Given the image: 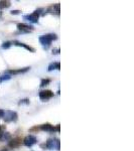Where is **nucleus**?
I'll list each match as a JSON object with an SVG mask.
<instances>
[{
    "mask_svg": "<svg viewBox=\"0 0 134 151\" xmlns=\"http://www.w3.org/2000/svg\"><path fill=\"white\" fill-rule=\"evenodd\" d=\"M11 45H12L11 41H4L1 45V47L3 48V50H8V48L11 47Z\"/></svg>",
    "mask_w": 134,
    "mask_h": 151,
    "instance_id": "16",
    "label": "nucleus"
},
{
    "mask_svg": "<svg viewBox=\"0 0 134 151\" xmlns=\"http://www.w3.org/2000/svg\"><path fill=\"white\" fill-rule=\"evenodd\" d=\"M29 99H22V100H20V101L18 102V105L20 106V105H29Z\"/></svg>",
    "mask_w": 134,
    "mask_h": 151,
    "instance_id": "19",
    "label": "nucleus"
},
{
    "mask_svg": "<svg viewBox=\"0 0 134 151\" xmlns=\"http://www.w3.org/2000/svg\"><path fill=\"white\" fill-rule=\"evenodd\" d=\"M3 120L5 123H11V122H16L18 119V114L15 111L11 110H4L3 113Z\"/></svg>",
    "mask_w": 134,
    "mask_h": 151,
    "instance_id": "5",
    "label": "nucleus"
},
{
    "mask_svg": "<svg viewBox=\"0 0 134 151\" xmlns=\"http://www.w3.org/2000/svg\"><path fill=\"white\" fill-rule=\"evenodd\" d=\"M0 151H8V149H7V148H1Z\"/></svg>",
    "mask_w": 134,
    "mask_h": 151,
    "instance_id": "23",
    "label": "nucleus"
},
{
    "mask_svg": "<svg viewBox=\"0 0 134 151\" xmlns=\"http://www.w3.org/2000/svg\"><path fill=\"white\" fill-rule=\"evenodd\" d=\"M50 79H43V80L40 81V88H45V87H47L48 85H50Z\"/></svg>",
    "mask_w": 134,
    "mask_h": 151,
    "instance_id": "15",
    "label": "nucleus"
},
{
    "mask_svg": "<svg viewBox=\"0 0 134 151\" xmlns=\"http://www.w3.org/2000/svg\"><path fill=\"white\" fill-rule=\"evenodd\" d=\"M11 79L10 76L8 75H3V76H0V83L2 82H5V81H9Z\"/></svg>",
    "mask_w": 134,
    "mask_h": 151,
    "instance_id": "17",
    "label": "nucleus"
},
{
    "mask_svg": "<svg viewBox=\"0 0 134 151\" xmlns=\"http://www.w3.org/2000/svg\"><path fill=\"white\" fill-rule=\"evenodd\" d=\"M43 11H45L43 8H37V9H35L32 13L23 15V19L24 20L29 21V22H31V23H38L40 16L43 15Z\"/></svg>",
    "mask_w": 134,
    "mask_h": 151,
    "instance_id": "4",
    "label": "nucleus"
},
{
    "mask_svg": "<svg viewBox=\"0 0 134 151\" xmlns=\"http://www.w3.org/2000/svg\"><path fill=\"white\" fill-rule=\"evenodd\" d=\"M30 70V67H26V68H22V69H13V70H5V75L8 76H16V75H20V74H24V73L28 72Z\"/></svg>",
    "mask_w": 134,
    "mask_h": 151,
    "instance_id": "10",
    "label": "nucleus"
},
{
    "mask_svg": "<svg viewBox=\"0 0 134 151\" xmlns=\"http://www.w3.org/2000/svg\"><path fill=\"white\" fill-rule=\"evenodd\" d=\"M61 12V4L60 3H55V4H52L48 7L47 9H45V14H53V15H60Z\"/></svg>",
    "mask_w": 134,
    "mask_h": 151,
    "instance_id": "6",
    "label": "nucleus"
},
{
    "mask_svg": "<svg viewBox=\"0 0 134 151\" xmlns=\"http://www.w3.org/2000/svg\"><path fill=\"white\" fill-rule=\"evenodd\" d=\"M40 147L43 148H47V149H50V150H58L60 151L61 150V141L58 138H55V137H52V138H48V139L45 141V144H41Z\"/></svg>",
    "mask_w": 134,
    "mask_h": 151,
    "instance_id": "3",
    "label": "nucleus"
},
{
    "mask_svg": "<svg viewBox=\"0 0 134 151\" xmlns=\"http://www.w3.org/2000/svg\"><path fill=\"white\" fill-rule=\"evenodd\" d=\"M22 143V140H21L20 137H15L13 139H10L8 142V147L11 148V149H15V148H18L19 146Z\"/></svg>",
    "mask_w": 134,
    "mask_h": 151,
    "instance_id": "11",
    "label": "nucleus"
},
{
    "mask_svg": "<svg viewBox=\"0 0 134 151\" xmlns=\"http://www.w3.org/2000/svg\"><path fill=\"white\" fill-rule=\"evenodd\" d=\"M58 40V36L55 33H48V35H40V37H38V40H40V45H43V50H48V48H50L53 40Z\"/></svg>",
    "mask_w": 134,
    "mask_h": 151,
    "instance_id": "2",
    "label": "nucleus"
},
{
    "mask_svg": "<svg viewBox=\"0 0 134 151\" xmlns=\"http://www.w3.org/2000/svg\"><path fill=\"white\" fill-rule=\"evenodd\" d=\"M11 43H12V45H15V47L25 48L26 50H28V52H35V50L33 47H31L30 45H27L23 42H20V41H18V40H13V41H11Z\"/></svg>",
    "mask_w": 134,
    "mask_h": 151,
    "instance_id": "12",
    "label": "nucleus"
},
{
    "mask_svg": "<svg viewBox=\"0 0 134 151\" xmlns=\"http://www.w3.org/2000/svg\"><path fill=\"white\" fill-rule=\"evenodd\" d=\"M16 27H17L18 33H29L31 31H33V29H35L32 25L27 23H17Z\"/></svg>",
    "mask_w": 134,
    "mask_h": 151,
    "instance_id": "8",
    "label": "nucleus"
},
{
    "mask_svg": "<svg viewBox=\"0 0 134 151\" xmlns=\"http://www.w3.org/2000/svg\"><path fill=\"white\" fill-rule=\"evenodd\" d=\"M20 12H21L20 10H11L10 14H12V15H16V14H19Z\"/></svg>",
    "mask_w": 134,
    "mask_h": 151,
    "instance_id": "20",
    "label": "nucleus"
},
{
    "mask_svg": "<svg viewBox=\"0 0 134 151\" xmlns=\"http://www.w3.org/2000/svg\"><path fill=\"white\" fill-rule=\"evenodd\" d=\"M61 70V64L58 62L50 63L48 67V72H53V70Z\"/></svg>",
    "mask_w": 134,
    "mask_h": 151,
    "instance_id": "13",
    "label": "nucleus"
},
{
    "mask_svg": "<svg viewBox=\"0 0 134 151\" xmlns=\"http://www.w3.org/2000/svg\"><path fill=\"white\" fill-rule=\"evenodd\" d=\"M10 5H11L10 1H7V0H0V11H1L2 9H5V8L10 7Z\"/></svg>",
    "mask_w": 134,
    "mask_h": 151,
    "instance_id": "14",
    "label": "nucleus"
},
{
    "mask_svg": "<svg viewBox=\"0 0 134 151\" xmlns=\"http://www.w3.org/2000/svg\"><path fill=\"white\" fill-rule=\"evenodd\" d=\"M3 113H4V110H2V109H0V119L3 117Z\"/></svg>",
    "mask_w": 134,
    "mask_h": 151,
    "instance_id": "22",
    "label": "nucleus"
},
{
    "mask_svg": "<svg viewBox=\"0 0 134 151\" xmlns=\"http://www.w3.org/2000/svg\"><path fill=\"white\" fill-rule=\"evenodd\" d=\"M22 143L24 146H26V147H32L33 145H35L36 143H37V138H36L35 135L29 134V135H27L22 140Z\"/></svg>",
    "mask_w": 134,
    "mask_h": 151,
    "instance_id": "9",
    "label": "nucleus"
},
{
    "mask_svg": "<svg viewBox=\"0 0 134 151\" xmlns=\"http://www.w3.org/2000/svg\"><path fill=\"white\" fill-rule=\"evenodd\" d=\"M1 16H2V12L0 11V18H1Z\"/></svg>",
    "mask_w": 134,
    "mask_h": 151,
    "instance_id": "24",
    "label": "nucleus"
},
{
    "mask_svg": "<svg viewBox=\"0 0 134 151\" xmlns=\"http://www.w3.org/2000/svg\"><path fill=\"white\" fill-rule=\"evenodd\" d=\"M5 129H6L5 125H0V140L2 139V136H3V134L5 133Z\"/></svg>",
    "mask_w": 134,
    "mask_h": 151,
    "instance_id": "18",
    "label": "nucleus"
},
{
    "mask_svg": "<svg viewBox=\"0 0 134 151\" xmlns=\"http://www.w3.org/2000/svg\"><path fill=\"white\" fill-rule=\"evenodd\" d=\"M33 131H43V132H50V133H55L61 132V125L58 124V125L53 126L50 123H45L41 124V125L38 126H35V127L29 129V132H33Z\"/></svg>",
    "mask_w": 134,
    "mask_h": 151,
    "instance_id": "1",
    "label": "nucleus"
},
{
    "mask_svg": "<svg viewBox=\"0 0 134 151\" xmlns=\"http://www.w3.org/2000/svg\"><path fill=\"white\" fill-rule=\"evenodd\" d=\"M58 53H60V48H53V55H58Z\"/></svg>",
    "mask_w": 134,
    "mask_h": 151,
    "instance_id": "21",
    "label": "nucleus"
},
{
    "mask_svg": "<svg viewBox=\"0 0 134 151\" xmlns=\"http://www.w3.org/2000/svg\"><path fill=\"white\" fill-rule=\"evenodd\" d=\"M53 96H55V94L50 90H41V91H40V93H38V97H40V101L43 102H48Z\"/></svg>",
    "mask_w": 134,
    "mask_h": 151,
    "instance_id": "7",
    "label": "nucleus"
}]
</instances>
